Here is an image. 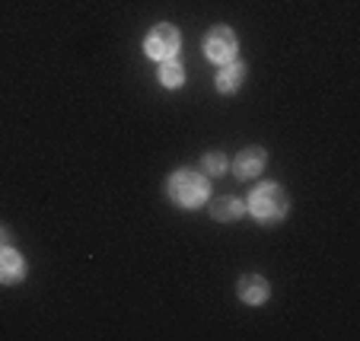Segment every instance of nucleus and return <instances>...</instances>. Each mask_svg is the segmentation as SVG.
Here are the masks:
<instances>
[{"label": "nucleus", "mask_w": 360, "mask_h": 341, "mask_svg": "<svg viewBox=\"0 0 360 341\" xmlns=\"http://www.w3.org/2000/svg\"><path fill=\"white\" fill-rule=\"evenodd\" d=\"M204 169H207V176H220V172L226 169V160L220 157V153H207V157H204Z\"/></svg>", "instance_id": "9b49d317"}, {"label": "nucleus", "mask_w": 360, "mask_h": 341, "mask_svg": "<svg viewBox=\"0 0 360 341\" xmlns=\"http://www.w3.org/2000/svg\"><path fill=\"white\" fill-rule=\"evenodd\" d=\"M166 191H169V198L176 201L179 207H188L191 211V207H201L204 201H207V195H211V182L195 169H179V172L169 176Z\"/></svg>", "instance_id": "f257e3e1"}, {"label": "nucleus", "mask_w": 360, "mask_h": 341, "mask_svg": "<svg viewBox=\"0 0 360 341\" xmlns=\"http://www.w3.org/2000/svg\"><path fill=\"white\" fill-rule=\"evenodd\" d=\"M179 45H182V35H179V29L169 26V22H160V26H153L147 32V39H143V51H147V58H153V61L176 58Z\"/></svg>", "instance_id": "7ed1b4c3"}, {"label": "nucleus", "mask_w": 360, "mask_h": 341, "mask_svg": "<svg viewBox=\"0 0 360 341\" xmlns=\"http://www.w3.org/2000/svg\"><path fill=\"white\" fill-rule=\"evenodd\" d=\"M287 205H290V198H287V191L281 188V185L262 182L259 188H252L249 201H245V211H249L255 220H265V224H271V220L284 217Z\"/></svg>", "instance_id": "f03ea898"}, {"label": "nucleus", "mask_w": 360, "mask_h": 341, "mask_svg": "<svg viewBox=\"0 0 360 341\" xmlns=\"http://www.w3.org/2000/svg\"><path fill=\"white\" fill-rule=\"evenodd\" d=\"M157 77H160V83L163 86H182V80H185V70H182V64L176 61V58H166V61H160V70H157Z\"/></svg>", "instance_id": "1a4fd4ad"}, {"label": "nucleus", "mask_w": 360, "mask_h": 341, "mask_svg": "<svg viewBox=\"0 0 360 341\" xmlns=\"http://www.w3.org/2000/svg\"><path fill=\"white\" fill-rule=\"evenodd\" d=\"M243 80H245V64L243 61H226V64H220V70H217V89L220 93H233V89H239L243 86Z\"/></svg>", "instance_id": "6e6552de"}, {"label": "nucleus", "mask_w": 360, "mask_h": 341, "mask_svg": "<svg viewBox=\"0 0 360 341\" xmlns=\"http://www.w3.org/2000/svg\"><path fill=\"white\" fill-rule=\"evenodd\" d=\"M243 211H245V205H243L239 198H217V201L211 205L214 220H224V224H226V220H236Z\"/></svg>", "instance_id": "9d476101"}, {"label": "nucleus", "mask_w": 360, "mask_h": 341, "mask_svg": "<svg viewBox=\"0 0 360 341\" xmlns=\"http://www.w3.org/2000/svg\"><path fill=\"white\" fill-rule=\"evenodd\" d=\"M236 51H239V41L233 29L214 26L211 32L204 35V55H207V61H214V64L236 61Z\"/></svg>", "instance_id": "20e7f679"}, {"label": "nucleus", "mask_w": 360, "mask_h": 341, "mask_svg": "<svg viewBox=\"0 0 360 341\" xmlns=\"http://www.w3.org/2000/svg\"><path fill=\"white\" fill-rule=\"evenodd\" d=\"M265 160L268 157L262 147H245V150L236 153V160H233V172H236L239 179H252L265 169Z\"/></svg>", "instance_id": "423d86ee"}, {"label": "nucleus", "mask_w": 360, "mask_h": 341, "mask_svg": "<svg viewBox=\"0 0 360 341\" xmlns=\"http://www.w3.org/2000/svg\"><path fill=\"white\" fill-rule=\"evenodd\" d=\"M236 290H239V300L249 303V307H262V303L268 300V294H271V290H268V281L262 278V274H243Z\"/></svg>", "instance_id": "39448f33"}, {"label": "nucleus", "mask_w": 360, "mask_h": 341, "mask_svg": "<svg viewBox=\"0 0 360 341\" xmlns=\"http://www.w3.org/2000/svg\"><path fill=\"white\" fill-rule=\"evenodd\" d=\"M22 274H26L22 255L13 246L0 243V284H16V281H22Z\"/></svg>", "instance_id": "0eeeda50"}]
</instances>
